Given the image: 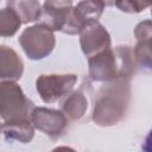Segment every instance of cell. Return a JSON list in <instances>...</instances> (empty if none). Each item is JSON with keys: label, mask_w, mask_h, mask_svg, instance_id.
Listing matches in <instances>:
<instances>
[{"label": "cell", "mask_w": 152, "mask_h": 152, "mask_svg": "<svg viewBox=\"0 0 152 152\" xmlns=\"http://www.w3.org/2000/svg\"><path fill=\"white\" fill-rule=\"evenodd\" d=\"M133 49L128 45L110 46L88 57L89 76L96 82H109L115 78L129 80L135 71Z\"/></svg>", "instance_id": "6da1fadb"}, {"label": "cell", "mask_w": 152, "mask_h": 152, "mask_svg": "<svg viewBox=\"0 0 152 152\" xmlns=\"http://www.w3.org/2000/svg\"><path fill=\"white\" fill-rule=\"evenodd\" d=\"M131 100L129 80L115 78L101 88L94 103L91 119L102 127L119 124L126 115Z\"/></svg>", "instance_id": "7a4b0ae2"}, {"label": "cell", "mask_w": 152, "mask_h": 152, "mask_svg": "<svg viewBox=\"0 0 152 152\" xmlns=\"http://www.w3.org/2000/svg\"><path fill=\"white\" fill-rule=\"evenodd\" d=\"M33 107L19 84L13 81L0 82V118L4 121L30 118Z\"/></svg>", "instance_id": "3957f363"}, {"label": "cell", "mask_w": 152, "mask_h": 152, "mask_svg": "<svg viewBox=\"0 0 152 152\" xmlns=\"http://www.w3.org/2000/svg\"><path fill=\"white\" fill-rule=\"evenodd\" d=\"M18 40L26 56L33 61L48 57L56 45L53 31L42 24H36L25 28Z\"/></svg>", "instance_id": "277c9868"}, {"label": "cell", "mask_w": 152, "mask_h": 152, "mask_svg": "<svg viewBox=\"0 0 152 152\" xmlns=\"http://www.w3.org/2000/svg\"><path fill=\"white\" fill-rule=\"evenodd\" d=\"M77 82L75 74L40 75L36 80V89L45 103H52L68 95Z\"/></svg>", "instance_id": "5b68a950"}, {"label": "cell", "mask_w": 152, "mask_h": 152, "mask_svg": "<svg viewBox=\"0 0 152 152\" xmlns=\"http://www.w3.org/2000/svg\"><path fill=\"white\" fill-rule=\"evenodd\" d=\"M30 120L34 128L42 131L51 139L61 138L69 126L68 118L62 110L45 107H33Z\"/></svg>", "instance_id": "8992f818"}, {"label": "cell", "mask_w": 152, "mask_h": 152, "mask_svg": "<svg viewBox=\"0 0 152 152\" xmlns=\"http://www.w3.org/2000/svg\"><path fill=\"white\" fill-rule=\"evenodd\" d=\"M104 10L101 0H81L72 7L70 19L63 30L66 34H78L80 31L89 23L99 21Z\"/></svg>", "instance_id": "52a82bcc"}, {"label": "cell", "mask_w": 152, "mask_h": 152, "mask_svg": "<svg viewBox=\"0 0 152 152\" xmlns=\"http://www.w3.org/2000/svg\"><path fill=\"white\" fill-rule=\"evenodd\" d=\"M72 11V0H45L39 24L46 26L51 31H62L66 26Z\"/></svg>", "instance_id": "ba28073f"}, {"label": "cell", "mask_w": 152, "mask_h": 152, "mask_svg": "<svg viewBox=\"0 0 152 152\" xmlns=\"http://www.w3.org/2000/svg\"><path fill=\"white\" fill-rule=\"evenodd\" d=\"M78 34L82 52L87 57L110 46V36L106 27L99 21L87 24Z\"/></svg>", "instance_id": "9c48e42d"}, {"label": "cell", "mask_w": 152, "mask_h": 152, "mask_svg": "<svg viewBox=\"0 0 152 152\" xmlns=\"http://www.w3.org/2000/svg\"><path fill=\"white\" fill-rule=\"evenodd\" d=\"M151 20L147 19L139 23L134 30V34L137 38V45L133 50L134 59L137 64L147 69L151 68Z\"/></svg>", "instance_id": "30bf717a"}, {"label": "cell", "mask_w": 152, "mask_h": 152, "mask_svg": "<svg viewBox=\"0 0 152 152\" xmlns=\"http://www.w3.org/2000/svg\"><path fill=\"white\" fill-rule=\"evenodd\" d=\"M24 72L21 57L10 46L0 45V82L20 80Z\"/></svg>", "instance_id": "8fae6325"}, {"label": "cell", "mask_w": 152, "mask_h": 152, "mask_svg": "<svg viewBox=\"0 0 152 152\" xmlns=\"http://www.w3.org/2000/svg\"><path fill=\"white\" fill-rule=\"evenodd\" d=\"M2 132L7 140H17L19 142L26 144L33 139L34 127L30 118H24V119L4 121Z\"/></svg>", "instance_id": "7c38bea8"}, {"label": "cell", "mask_w": 152, "mask_h": 152, "mask_svg": "<svg viewBox=\"0 0 152 152\" xmlns=\"http://www.w3.org/2000/svg\"><path fill=\"white\" fill-rule=\"evenodd\" d=\"M7 7L15 12L23 24L38 20L42 12L38 0H7Z\"/></svg>", "instance_id": "4fadbf2b"}, {"label": "cell", "mask_w": 152, "mask_h": 152, "mask_svg": "<svg viewBox=\"0 0 152 152\" xmlns=\"http://www.w3.org/2000/svg\"><path fill=\"white\" fill-rule=\"evenodd\" d=\"M88 108V101L81 90L70 91L66 99L62 102V112L70 120L77 121L86 114Z\"/></svg>", "instance_id": "5bb4252c"}, {"label": "cell", "mask_w": 152, "mask_h": 152, "mask_svg": "<svg viewBox=\"0 0 152 152\" xmlns=\"http://www.w3.org/2000/svg\"><path fill=\"white\" fill-rule=\"evenodd\" d=\"M20 18L11 8L0 10V37H12L21 26Z\"/></svg>", "instance_id": "9a60e30c"}, {"label": "cell", "mask_w": 152, "mask_h": 152, "mask_svg": "<svg viewBox=\"0 0 152 152\" xmlns=\"http://www.w3.org/2000/svg\"><path fill=\"white\" fill-rule=\"evenodd\" d=\"M152 0H116L115 6L126 13H139L150 7Z\"/></svg>", "instance_id": "2e32d148"}, {"label": "cell", "mask_w": 152, "mask_h": 152, "mask_svg": "<svg viewBox=\"0 0 152 152\" xmlns=\"http://www.w3.org/2000/svg\"><path fill=\"white\" fill-rule=\"evenodd\" d=\"M101 1H102V4L106 7V6H113V5H115V1L116 0H101Z\"/></svg>", "instance_id": "e0dca14e"}, {"label": "cell", "mask_w": 152, "mask_h": 152, "mask_svg": "<svg viewBox=\"0 0 152 152\" xmlns=\"http://www.w3.org/2000/svg\"><path fill=\"white\" fill-rule=\"evenodd\" d=\"M1 132H2V124L0 122V133H1Z\"/></svg>", "instance_id": "ac0fdd59"}]
</instances>
